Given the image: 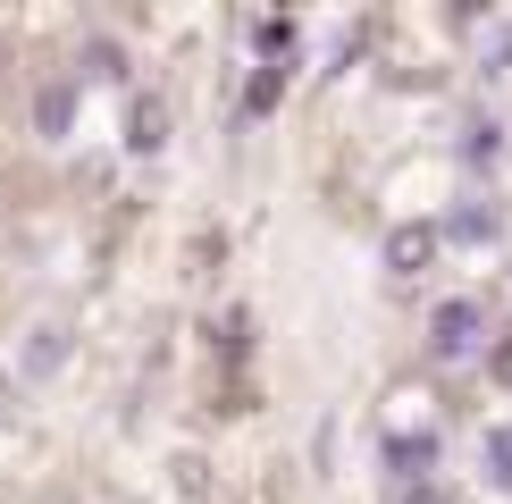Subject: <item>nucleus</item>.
Returning <instances> with one entry per match:
<instances>
[{
  "label": "nucleus",
  "instance_id": "nucleus-2",
  "mask_svg": "<svg viewBox=\"0 0 512 504\" xmlns=\"http://www.w3.org/2000/svg\"><path fill=\"white\" fill-rule=\"evenodd\" d=\"M429 252H437V227H395V236H387V269H395V278H412Z\"/></svg>",
  "mask_w": 512,
  "mask_h": 504
},
{
  "label": "nucleus",
  "instance_id": "nucleus-1",
  "mask_svg": "<svg viewBox=\"0 0 512 504\" xmlns=\"http://www.w3.org/2000/svg\"><path fill=\"white\" fill-rule=\"evenodd\" d=\"M429 353L437 362H479L487 353V303L479 294H445L429 311Z\"/></svg>",
  "mask_w": 512,
  "mask_h": 504
},
{
  "label": "nucleus",
  "instance_id": "nucleus-3",
  "mask_svg": "<svg viewBox=\"0 0 512 504\" xmlns=\"http://www.w3.org/2000/svg\"><path fill=\"white\" fill-rule=\"evenodd\" d=\"M487 479L512 488V429H487Z\"/></svg>",
  "mask_w": 512,
  "mask_h": 504
}]
</instances>
